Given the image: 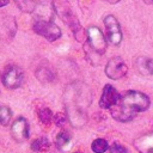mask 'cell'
I'll return each mask as SVG.
<instances>
[{"instance_id":"1","label":"cell","mask_w":153,"mask_h":153,"mask_svg":"<svg viewBox=\"0 0 153 153\" xmlns=\"http://www.w3.org/2000/svg\"><path fill=\"white\" fill-rule=\"evenodd\" d=\"M149 98L139 91H127L120 96L118 102L110 109L111 115L120 122L133 120L136 112L145 111L149 108Z\"/></svg>"},{"instance_id":"2","label":"cell","mask_w":153,"mask_h":153,"mask_svg":"<svg viewBox=\"0 0 153 153\" xmlns=\"http://www.w3.org/2000/svg\"><path fill=\"white\" fill-rule=\"evenodd\" d=\"M53 6H54V10L57 13V16L66 24H68L73 31H79L81 29L76 18H75V16L73 14L72 7H71V5L67 0H54Z\"/></svg>"},{"instance_id":"3","label":"cell","mask_w":153,"mask_h":153,"mask_svg":"<svg viewBox=\"0 0 153 153\" xmlns=\"http://www.w3.org/2000/svg\"><path fill=\"white\" fill-rule=\"evenodd\" d=\"M33 31L45 39L53 42L61 37V29L49 20H37L33 24Z\"/></svg>"},{"instance_id":"4","label":"cell","mask_w":153,"mask_h":153,"mask_svg":"<svg viewBox=\"0 0 153 153\" xmlns=\"http://www.w3.org/2000/svg\"><path fill=\"white\" fill-rule=\"evenodd\" d=\"M86 36H87L88 45L94 53H97L99 55L105 53L106 41H105V37H104L103 32L100 31V29H98L97 26H90L86 31Z\"/></svg>"},{"instance_id":"5","label":"cell","mask_w":153,"mask_h":153,"mask_svg":"<svg viewBox=\"0 0 153 153\" xmlns=\"http://www.w3.org/2000/svg\"><path fill=\"white\" fill-rule=\"evenodd\" d=\"M128 67L126 65V62L120 57V56H114L111 57L105 67V74L108 78L112 79V80H117L123 78L127 74Z\"/></svg>"},{"instance_id":"6","label":"cell","mask_w":153,"mask_h":153,"mask_svg":"<svg viewBox=\"0 0 153 153\" xmlns=\"http://www.w3.org/2000/svg\"><path fill=\"white\" fill-rule=\"evenodd\" d=\"M24 74L18 66H8L2 74V84L7 88H17L22 85Z\"/></svg>"},{"instance_id":"7","label":"cell","mask_w":153,"mask_h":153,"mask_svg":"<svg viewBox=\"0 0 153 153\" xmlns=\"http://www.w3.org/2000/svg\"><path fill=\"white\" fill-rule=\"evenodd\" d=\"M104 25H105L108 39L110 41V43H112L114 45H118L122 41V31L116 17L111 14L106 16L104 18Z\"/></svg>"},{"instance_id":"8","label":"cell","mask_w":153,"mask_h":153,"mask_svg":"<svg viewBox=\"0 0 153 153\" xmlns=\"http://www.w3.org/2000/svg\"><path fill=\"white\" fill-rule=\"evenodd\" d=\"M12 137L17 142H24L29 139V123L24 117H18L11 126Z\"/></svg>"},{"instance_id":"9","label":"cell","mask_w":153,"mask_h":153,"mask_svg":"<svg viewBox=\"0 0 153 153\" xmlns=\"http://www.w3.org/2000/svg\"><path fill=\"white\" fill-rule=\"evenodd\" d=\"M120 99V93L112 85H105L99 99V105L102 109H111Z\"/></svg>"},{"instance_id":"10","label":"cell","mask_w":153,"mask_h":153,"mask_svg":"<svg viewBox=\"0 0 153 153\" xmlns=\"http://www.w3.org/2000/svg\"><path fill=\"white\" fill-rule=\"evenodd\" d=\"M134 146L140 153H153V134H146L135 139Z\"/></svg>"},{"instance_id":"11","label":"cell","mask_w":153,"mask_h":153,"mask_svg":"<svg viewBox=\"0 0 153 153\" xmlns=\"http://www.w3.org/2000/svg\"><path fill=\"white\" fill-rule=\"evenodd\" d=\"M136 68L142 75H153V59L139 57L136 60Z\"/></svg>"},{"instance_id":"12","label":"cell","mask_w":153,"mask_h":153,"mask_svg":"<svg viewBox=\"0 0 153 153\" xmlns=\"http://www.w3.org/2000/svg\"><path fill=\"white\" fill-rule=\"evenodd\" d=\"M69 142H71V137L65 131H61L57 134L56 139H55V143H56V147L60 148V149H66L68 146H69Z\"/></svg>"},{"instance_id":"13","label":"cell","mask_w":153,"mask_h":153,"mask_svg":"<svg viewBox=\"0 0 153 153\" xmlns=\"http://www.w3.org/2000/svg\"><path fill=\"white\" fill-rule=\"evenodd\" d=\"M31 148L35 152H44L49 148V141L45 137H39L32 141L31 143Z\"/></svg>"},{"instance_id":"14","label":"cell","mask_w":153,"mask_h":153,"mask_svg":"<svg viewBox=\"0 0 153 153\" xmlns=\"http://www.w3.org/2000/svg\"><path fill=\"white\" fill-rule=\"evenodd\" d=\"M108 148H109L108 141L104 139H96L91 145V149L94 153H104Z\"/></svg>"},{"instance_id":"15","label":"cell","mask_w":153,"mask_h":153,"mask_svg":"<svg viewBox=\"0 0 153 153\" xmlns=\"http://www.w3.org/2000/svg\"><path fill=\"white\" fill-rule=\"evenodd\" d=\"M11 117H12L11 109L6 105H0V124L7 126L11 121Z\"/></svg>"},{"instance_id":"16","label":"cell","mask_w":153,"mask_h":153,"mask_svg":"<svg viewBox=\"0 0 153 153\" xmlns=\"http://www.w3.org/2000/svg\"><path fill=\"white\" fill-rule=\"evenodd\" d=\"M23 12H32L36 8V0H14Z\"/></svg>"},{"instance_id":"17","label":"cell","mask_w":153,"mask_h":153,"mask_svg":"<svg viewBox=\"0 0 153 153\" xmlns=\"http://www.w3.org/2000/svg\"><path fill=\"white\" fill-rule=\"evenodd\" d=\"M38 117H39V120H41L42 123H44V124H49L50 121L53 120V112H51L50 109L44 108V109H42V110L38 112Z\"/></svg>"},{"instance_id":"18","label":"cell","mask_w":153,"mask_h":153,"mask_svg":"<svg viewBox=\"0 0 153 153\" xmlns=\"http://www.w3.org/2000/svg\"><path fill=\"white\" fill-rule=\"evenodd\" d=\"M110 153H128V152L123 145H121L120 142H114L110 146Z\"/></svg>"},{"instance_id":"19","label":"cell","mask_w":153,"mask_h":153,"mask_svg":"<svg viewBox=\"0 0 153 153\" xmlns=\"http://www.w3.org/2000/svg\"><path fill=\"white\" fill-rule=\"evenodd\" d=\"M63 120H65L63 115H62V114H57V116L55 117V122H56V126H61Z\"/></svg>"},{"instance_id":"20","label":"cell","mask_w":153,"mask_h":153,"mask_svg":"<svg viewBox=\"0 0 153 153\" xmlns=\"http://www.w3.org/2000/svg\"><path fill=\"white\" fill-rule=\"evenodd\" d=\"M8 4V0H0V7L1 6H5V5H7Z\"/></svg>"},{"instance_id":"21","label":"cell","mask_w":153,"mask_h":153,"mask_svg":"<svg viewBox=\"0 0 153 153\" xmlns=\"http://www.w3.org/2000/svg\"><path fill=\"white\" fill-rule=\"evenodd\" d=\"M142 1L147 5H153V0H142Z\"/></svg>"},{"instance_id":"22","label":"cell","mask_w":153,"mask_h":153,"mask_svg":"<svg viewBox=\"0 0 153 153\" xmlns=\"http://www.w3.org/2000/svg\"><path fill=\"white\" fill-rule=\"evenodd\" d=\"M105 1H108L109 4H117V2L121 1V0H105Z\"/></svg>"},{"instance_id":"23","label":"cell","mask_w":153,"mask_h":153,"mask_svg":"<svg viewBox=\"0 0 153 153\" xmlns=\"http://www.w3.org/2000/svg\"><path fill=\"white\" fill-rule=\"evenodd\" d=\"M73 153H80V152H73Z\"/></svg>"}]
</instances>
